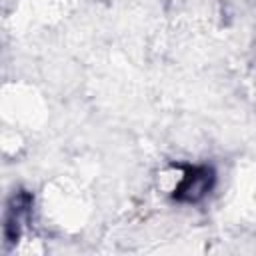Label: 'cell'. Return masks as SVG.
I'll return each mask as SVG.
<instances>
[{
	"label": "cell",
	"instance_id": "cell-1",
	"mask_svg": "<svg viewBox=\"0 0 256 256\" xmlns=\"http://www.w3.org/2000/svg\"><path fill=\"white\" fill-rule=\"evenodd\" d=\"M214 184V172L206 166H192L186 168L184 174L178 178L176 188H174V196L180 202H198L202 200L210 188Z\"/></svg>",
	"mask_w": 256,
	"mask_h": 256
}]
</instances>
